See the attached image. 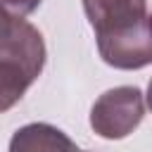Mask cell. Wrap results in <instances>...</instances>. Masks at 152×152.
I'll return each instance as SVG.
<instances>
[{
  "label": "cell",
  "instance_id": "obj_2",
  "mask_svg": "<svg viewBox=\"0 0 152 152\" xmlns=\"http://www.w3.org/2000/svg\"><path fill=\"white\" fill-rule=\"evenodd\" d=\"M145 114L142 93L135 86H119L102 93L90 109V126L100 138L121 140L138 128Z\"/></svg>",
  "mask_w": 152,
  "mask_h": 152
},
{
  "label": "cell",
  "instance_id": "obj_5",
  "mask_svg": "<svg viewBox=\"0 0 152 152\" xmlns=\"http://www.w3.org/2000/svg\"><path fill=\"white\" fill-rule=\"evenodd\" d=\"M33 81L36 76L24 64L12 59H0V114L14 107Z\"/></svg>",
  "mask_w": 152,
  "mask_h": 152
},
{
  "label": "cell",
  "instance_id": "obj_8",
  "mask_svg": "<svg viewBox=\"0 0 152 152\" xmlns=\"http://www.w3.org/2000/svg\"><path fill=\"white\" fill-rule=\"evenodd\" d=\"M78 152H81V150H78Z\"/></svg>",
  "mask_w": 152,
  "mask_h": 152
},
{
  "label": "cell",
  "instance_id": "obj_7",
  "mask_svg": "<svg viewBox=\"0 0 152 152\" xmlns=\"http://www.w3.org/2000/svg\"><path fill=\"white\" fill-rule=\"evenodd\" d=\"M147 104H150V109H152V81H150V86H147Z\"/></svg>",
  "mask_w": 152,
  "mask_h": 152
},
{
  "label": "cell",
  "instance_id": "obj_3",
  "mask_svg": "<svg viewBox=\"0 0 152 152\" xmlns=\"http://www.w3.org/2000/svg\"><path fill=\"white\" fill-rule=\"evenodd\" d=\"M0 59L19 62L38 78L45 64V43L40 31L26 19H14L0 12Z\"/></svg>",
  "mask_w": 152,
  "mask_h": 152
},
{
  "label": "cell",
  "instance_id": "obj_6",
  "mask_svg": "<svg viewBox=\"0 0 152 152\" xmlns=\"http://www.w3.org/2000/svg\"><path fill=\"white\" fill-rule=\"evenodd\" d=\"M40 0H0V12L14 19H24L33 10H38Z\"/></svg>",
  "mask_w": 152,
  "mask_h": 152
},
{
  "label": "cell",
  "instance_id": "obj_4",
  "mask_svg": "<svg viewBox=\"0 0 152 152\" xmlns=\"http://www.w3.org/2000/svg\"><path fill=\"white\" fill-rule=\"evenodd\" d=\"M10 152H78V147L50 124H26L12 135Z\"/></svg>",
  "mask_w": 152,
  "mask_h": 152
},
{
  "label": "cell",
  "instance_id": "obj_1",
  "mask_svg": "<svg viewBox=\"0 0 152 152\" xmlns=\"http://www.w3.org/2000/svg\"><path fill=\"white\" fill-rule=\"evenodd\" d=\"M100 57L114 69L152 64V14L147 0H83Z\"/></svg>",
  "mask_w": 152,
  "mask_h": 152
}]
</instances>
